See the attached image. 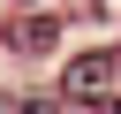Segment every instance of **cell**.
Instances as JSON below:
<instances>
[{
	"label": "cell",
	"mask_w": 121,
	"mask_h": 114,
	"mask_svg": "<svg viewBox=\"0 0 121 114\" xmlns=\"http://www.w3.org/2000/svg\"><path fill=\"white\" fill-rule=\"evenodd\" d=\"M60 99L68 106H121V61L113 53H76L60 68Z\"/></svg>",
	"instance_id": "6da1fadb"
},
{
	"label": "cell",
	"mask_w": 121,
	"mask_h": 114,
	"mask_svg": "<svg viewBox=\"0 0 121 114\" xmlns=\"http://www.w3.org/2000/svg\"><path fill=\"white\" fill-rule=\"evenodd\" d=\"M53 38H60V23H53L45 8H30V15L15 23V53H30V61H38V53H53Z\"/></svg>",
	"instance_id": "7a4b0ae2"
}]
</instances>
